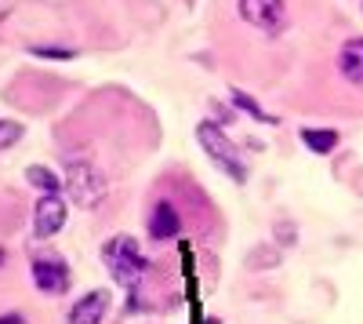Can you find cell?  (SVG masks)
I'll use <instances>...</instances> for the list:
<instances>
[{
	"label": "cell",
	"mask_w": 363,
	"mask_h": 324,
	"mask_svg": "<svg viewBox=\"0 0 363 324\" xmlns=\"http://www.w3.org/2000/svg\"><path fill=\"white\" fill-rule=\"evenodd\" d=\"M99 255H102L106 274H109L120 288H128V291H135V288L142 284L145 270H149V259H145L142 244L131 237V233H113L109 241H102Z\"/></svg>",
	"instance_id": "obj_1"
},
{
	"label": "cell",
	"mask_w": 363,
	"mask_h": 324,
	"mask_svg": "<svg viewBox=\"0 0 363 324\" xmlns=\"http://www.w3.org/2000/svg\"><path fill=\"white\" fill-rule=\"evenodd\" d=\"M196 142H200V150L215 161L236 186H244L251 179V164L244 161V153L236 150V142L225 135V128H218L215 121H207V117H203V121L196 124Z\"/></svg>",
	"instance_id": "obj_2"
},
{
	"label": "cell",
	"mask_w": 363,
	"mask_h": 324,
	"mask_svg": "<svg viewBox=\"0 0 363 324\" xmlns=\"http://www.w3.org/2000/svg\"><path fill=\"white\" fill-rule=\"evenodd\" d=\"M62 193L73 200V208H99V204L106 200L109 193V183H106V175L99 164H91V161H69L66 171H62Z\"/></svg>",
	"instance_id": "obj_3"
},
{
	"label": "cell",
	"mask_w": 363,
	"mask_h": 324,
	"mask_svg": "<svg viewBox=\"0 0 363 324\" xmlns=\"http://www.w3.org/2000/svg\"><path fill=\"white\" fill-rule=\"evenodd\" d=\"M29 274H33V284L37 291H44V296H66V291L73 288V270L69 262L58 255V252H33V259H29Z\"/></svg>",
	"instance_id": "obj_4"
},
{
	"label": "cell",
	"mask_w": 363,
	"mask_h": 324,
	"mask_svg": "<svg viewBox=\"0 0 363 324\" xmlns=\"http://www.w3.org/2000/svg\"><path fill=\"white\" fill-rule=\"evenodd\" d=\"M66 219H69V208L62 193H40L37 204H33V237L37 241H51L66 230Z\"/></svg>",
	"instance_id": "obj_5"
},
{
	"label": "cell",
	"mask_w": 363,
	"mask_h": 324,
	"mask_svg": "<svg viewBox=\"0 0 363 324\" xmlns=\"http://www.w3.org/2000/svg\"><path fill=\"white\" fill-rule=\"evenodd\" d=\"M236 15L262 33H280L287 26V4L284 0H236Z\"/></svg>",
	"instance_id": "obj_6"
},
{
	"label": "cell",
	"mask_w": 363,
	"mask_h": 324,
	"mask_svg": "<svg viewBox=\"0 0 363 324\" xmlns=\"http://www.w3.org/2000/svg\"><path fill=\"white\" fill-rule=\"evenodd\" d=\"M109 306H113V296L106 288L84 291V296L66 310V324H102L109 317Z\"/></svg>",
	"instance_id": "obj_7"
},
{
	"label": "cell",
	"mask_w": 363,
	"mask_h": 324,
	"mask_svg": "<svg viewBox=\"0 0 363 324\" xmlns=\"http://www.w3.org/2000/svg\"><path fill=\"white\" fill-rule=\"evenodd\" d=\"M145 230H149V237H153L157 244H167V241L182 237V230H186V222H182V215H178V208H174L171 200H157L153 208H149Z\"/></svg>",
	"instance_id": "obj_8"
},
{
	"label": "cell",
	"mask_w": 363,
	"mask_h": 324,
	"mask_svg": "<svg viewBox=\"0 0 363 324\" xmlns=\"http://www.w3.org/2000/svg\"><path fill=\"white\" fill-rule=\"evenodd\" d=\"M338 73L352 84L363 87V37H349L338 51Z\"/></svg>",
	"instance_id": "obj_9"
},
{
	"label": "cell",
	"mask_w": 363,
	"mask_h": 324,
	"mask_svg": "<svg viewBox=\"0 0 363 324\" xmlns=\"http://www.w3.org/2000/svg\"><path fill=\"white\" fill-rule=\"evenodd\" d=\"M298 139H301V146H306L309 153H316V157L335 153V150H338V142H342V135H338L335 128H301Z\"/></svg>",
	"instance_id": "obj_10"
},
{
	"label": "cell",
	"mask_w": 363,
	"mask_h": 324,
	"mask_svg": "<svg viewBox=\"0 0 363 324\" xmlns=\"http://www.w3.org/2000/svg\"><path fill=\"white\" fill-rule=\"evenodd\" d=\"M229 99H233L236 113H247L251 121H258V124H280V117H272V113H265V109L258 106V99H255V95H247L244 87H233V92H229Z\"/></svg>",
	"instance_id": "obj_11"
},
{
	"label": "cell",
	"mask_w": 363,
	"mask_h": 324,
	"mask_svg": "<svg viewBox=\"0 0 363 324\" xmlns=\"http://www.w3.org/2000/svg\"><path fill=\"white\" fill-rule=\"evenodd\" d=\"M26 183L37 193H62V175H55L48 164H29L26 168Z\"/></svg>",
	"instance_id": "obj_12"
},
{
	"label": "cell",
	"mask_w": 363,
	"mask_h": 324,
	"mask_svg": "<svg viewBox=\"0 0 363 324\" xmlns=\"http://www.w3.org/2000/svg\"><path fill=\"white\" fill-rule=\"evenodd\" d=\"M33 58H51V63H69L77 58V48H62V44H33L29 48Z\"/></svg>",
	"instance_id": "obj_13"
},
{
	"label": "cell",
	"mask_w": 363,
	"mask_h": 324,
	"mask_svg": "<svg viewBox=\"0 0 363 324\" xmlns=\"http://www.w3.org/2000/svg\"><path fill=\"white\" fill-rule=\"evenodd\" d=\"M207 121H215L218 128H229V124L236 121V109L225 106V102H218V99H211V102H207Z\"/></svg>",
	"instance_id": "obj_14"
},
{
	"label": "cell",
	"mask_w": 363,
	"mask_h": 324,
	"mask_svg": "<svg viewBox=\"0 0 363 324\" xmlns=\"http://www.w3.org/2000/svg\"><path fill=\"white\" fill-rule=\"evenodd\" d=\"M18 139H22V124H15V121H0V150L15 146Z\"/></svg>",
	"instance_id": "obj_15"
},
{
	"label": "cell",
	"mask_w": 363,
	"mask_h": 324,
	"mask_svg": "<svg viewBox=\"0 0 363 324\" xmlns=\"http://www.w3.org/2000/svg\"><path fill=\"white\" fill-rule=\"evenodd\" d=\"M0 324H29V320H26V313L11 310V313H0Z\"/></svg>",
	"instance_id": "obj_16"
},
{
	"label": "cell",
	"mask_w": 363,
	"mask_h": 324,
	"mask_svg": "<svg viewBox=\"0 0 363 324\" xmlns=\"http://www.w3.org/2000/svg\"><path fill=\"white\" fill-rule=\"evenodd\" d=\"M4 262H8V248H4V244H0V266H4Z\"/></svg>",
	"instance_id": "obj_17"
},
{
	"label": "cell",
	"mask_w": 363,
	"mask_h": 324,
	"mask_svg": "<svg viewBox=\"0 0 363 324\" xmlns=\"http://www.w3.org/2000/svg\"><path fill=\"white\" fill-rule=\"evenodd\" d=\"M203 324H222V320H218V317H207V320H203Z\"/></svg>",
	"instance_id": "obj_18"
}]
</instances>
